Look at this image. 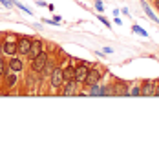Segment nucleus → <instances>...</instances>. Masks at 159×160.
<instances>
[{"label": "nucleus", "mask_w": 159, "mask_h": 160, "mask_svg": "<svg viewBox=\"0 0 159 160\" xmlns=\"http://www.w3.org/2000/svg\"><path fill=\"white\" fill-rule=\"evenodd\" d=\"M6 64H8V69L15 71V73H20V71L24 69V62H22L20 57H17V55L9 57V60H6Z\"/></svg>", "instance_id": "8"}, {"label": "nucleus", "mask_w": 159, "mask_h": 160, "mask_svg": "<svg viewBox=\"0 0 159 160\" xmlns=\"http://www.w3.org/2000/svg\"><path fill=\"white\" fill-rule=\"evenodd\" d=\"M9 73V69H8V64H6V60L2 58V55H0V77H6Z\"/></svg>", "instance_id": "16"}, {"label": "nucleus", "mask_w": 159, "mask_h": 160, "mask_svg": "<svg viewBox=\"0 0 159 160\" xmlns=\"http://www.w3.org/2000/svg\"><path fill=\"white\" fill-rule=\"evenodd\" d=\"M95 9L97 11H104V6H102L101 2H95Z\"/></svg>", "instance_id": "21"}, {"label": "nucleus", "mask_w": 159, "mask_h": 160, "mask_svg": "<svg viewBox=\"0 0 159 160\" xmlns=\"http://www.w3.org/2000/svg\"><path fill=\"white\" fill-rule=\"evenodd\" d=\"M17 82H19V75H17L15 71H9V73L6 75V86H8V88H15Z\"/></svg>", "instance_id": "13"}, {"label": "nucleus", "mask_w": 159, "mask_h": 160, "mask_svg": "<svg viewBox=\"0 0 159 160\" xmlns=\"http://www.w3.org/2000/svg\"><path fill=\"white\" fill-rule=\"evenodd\" d=\"M88 69H90V66L86 62H80L79 66H75V82L77 84H82L84 82L86 75H88Z\"/></svg>", "instance_id": "7"}, {"label": "nucleus", "mask_w": 159, "mask_h": 160, "mask_svg": "<svg viewBox=\"0 0 159 160\" xmlns=\"http://www.w3.org/2000/svg\"><path fill=\"white\" fill-rule=\"evenodd\" d=\"M101 78H102V71L101 69H95V68H90L88 69V75H86V78H84V86L90 88V86H93V84H99Z\"/></svg>", "instance_id": "4"}, {"label": "nucleus", "mask_w": 159, "mask_h": 160, "mask_svg": "<svg viewBox=\"0 0 159 160\" xmlns=\"http://www.w3.org/2000/svg\"><path fill=\"white\" fill-rule=\"evenodd\" d=\"M157 88H156V80H145L141 84V95L143 97H156Z\"/></svg>", "instance_id": "5"}, {"label": "nucleus", "mask_w": 159, "mask_h": 160, "mask_svg": "<svg viewBox=\"0 0 159 160\" xmlns=\"http://www.w3.org/2000/svg\"><path fill=\"white\" fill-rule=\"evenodd\" d=\"M141 6H143V9H145V13H146V17H150V18H152L154 22H156V24H157V22H159V18L156 17V15H154V11L150 9V6H148V4H146V2H141Z\"/></svg>", "instance_id": "15"}, {"label": "nucleus", "mask_w": 159, "mask_h": 160, "mask_svg": "<svg viewBox=\"0 0 159 160\" xmlns=\"http://www.w3.org/2000/svg\"><path fill=\"white\" fill-rule=\"evenodd\" d=\"M17 40H19V37H17V35H6V42H17Z\"/></svg>", "instance_id": "19"}, {"label": "nucleus", "mask_w": 159, "mask_h": 160, "mask_svg": "<svg viewBox=\"0 0 159 160\" xmlns=\"http://www.w3.org/2000/svg\"><path fill=\"white\" fill-rule=\"evenodd\" d=\"M55 68H57L55 60H53V58H48V62H46V66H44V69L40 71V77H42V78H44V77H50L51 73L55 71Z\"/></svg>", "instance_id": "11"}, {"label": "nucleus", "mask_w": 159, "mask_h": 160, "mask_svg": "<svg viewBox=\"0 0 159 160\" xmlns=\"http://www.w3.org/2000/svg\"><path fill=\"white\" fill-rule=\"evenodd\" d=\"M99 20L102 22V24H104V26H106V28H110V22H108L106 18H104V17H99Z\"/></svg>", "instance_id": "22"}, {"label": "nucleus", "mask_w": 159, "mask_h": 160, "mask_svg": "<svg viewBox=\"0 0 159 160\" xmlns=\"http://www.w3.org/2000/svg\"><path fill=\"white\" fill-rule=\"evenodd\" d=\"M48 58H50V55H48L46 51H42L40 55H37L35 58L31 60V71H35V73H40V71L44 69V66H46Z\"/></svg>", "instance_id": "2"}, {"label": "nucleus", "mask_w": 159, "mask_h": 160, "mask_svg": "<svg viewBox=\"0 0 159 160\" xmlns=\"http://www.w3.org/2000/svg\"><path fill=\"white\" fill-rule=\"evenodd\" d=\"M62 73H64V80H75V66L70 64L68 68H62Z\"/></svg>", "instance_id": "14"}, {"label": "nucleus", "mask_w": 159, "mask_h": 160, "mask_svg": "<svg viewBox=\"0 0 159 160\" xmlns=\"http://www.w3.org/2000/svg\"><path fill=\"white\" fill-rule=\"evenodd\" d=\"M31 40L33 38H30V37H19V40H17V55L19 57H28L31 48Z\"/></svg>", "instance_id": "3"}, {"label": "nucleus", "mask_w": 159, "mask_h": 160, "mask_svg": "<svg viewBox=\"0 0 159 160\" xmlns=\"http://www.w3.org/2000/svg\"><path fill=\"white\" fill-rule=\"evenodd\" d=\"M64 73H62V68H55V71L50 75V84L53 89H60L64 86Z\"/></svg>", "instance_id": "1"}, {"label": "nucleus", "mask_w": 159, "mask_h": 160, "mask_svg": "<svg viewBox=\"0 0 159 160\" xmlns=\"http://www.w3.org/2000/svg\"><path fill=\"white\" fill-rule=\"evenodd\" d=\"M88 95H91V97H104V95H106V88H104V86L101 88L99 84H93V86H90Z\"/></svg>", "instance_id": "12"}, {"label": "nucleus", "mask_w": 159, "mask_h": 160, "mask_svg": "<svg viewBox=\"0 0 159 160\" xmlns=\"http://www.w3.org/2000/svg\"><path fill=\"white\" fill-rule=\"evenodd\" d=\"M128 95H132V97H139L141 95V86H134V88L128 91Z\"/></svg>", "instance_id": "18"}, {"label": "nucleus", "mask_w": 159, "mask_h": 160, "mask_svg": "<svg viewBox=\"0 0 159 160\" xmlns=\"http://www.w3.org/2000/svg\"><path fill=\"white\" fill-rule=\"evenodd\" d=\"M154 6H156V9L159 11V0H154Z\"/></svg>", "instance_id": "23"}, {"label": "nucleus", "mask_w": 159, "mask_h": 160, "mask_svg": "<svg viewBox=\"0 0 159 160\" xmlns=\"http://www.w3.org/2000/svg\"><path fill=\"white\" fill-rule=\"evenodd\" d=\"M2 55H6V57H13V55H17V42H2Z\"/></svg>", "instance_id": "10"}, {"label": "nucleus", "mask_w": 159, "mask_h": 160, "mask_svg": "<svg viewBox=\"0 0 159 160\" xmlns=\"http://www.w3.org/2000/svg\"><path fill=\"white\" fill-rule=\"evenodd\" d=\"M0 2H2L6 8H13V6H15V0H0Z\"/></svg>", "instance_id": "20"}, {"label": "nucleus", "mask_w": 159, "mask_h": 160, "mask_svg": "<svg viewBox=\"0 0 159 160\" xmlns=\"http://www.w3.org/2000/svg\"><path fill=\"white\" fill-rule=\"evenodd\" d=\"M44 51V42L40 38H33L31 40V48H30V53H28V57H30V60H33L37 55H40Z\"/></svg>", "instance_id": "6"}, {"label": "nucleus", "mask_w": 159, "mask_h": 160, "mask_svg": "<svg viewBox=\"0 0 159 160\" xmlns=\"http://www.w3.org/2000/svg\"><path fill=\"white\" fill-rule=\"evenodd\" d=\"M132 29L135 31V33H137V35H141V37H148V33H146V31L143 29V28H141V26H132Z\"/></svg>", "instance_id": "17"}, {"label": "nucleus", "mask_w": 159, "mask_h": 160, "mask_svg": "<svg viewBox=\"0 0 159 160\" xmlns=\"http://www.w3.org/2000/svg\"><path fill=\"white\" fill-rule=\"evenodd\" d=\"M60 95H64V97H73V95H77V82H75V80H66L64 86H62Z\"/></svg>", "instance_id": "9"}]
</instances>
